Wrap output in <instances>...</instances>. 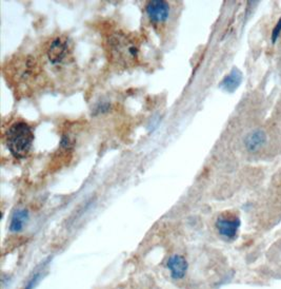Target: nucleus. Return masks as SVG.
I'll use <instances>...</instances> for the list:
<instances>
[{"label": "nucleus", "instance_id": "4", "mask_svg": "<svg viewBox=\"0 0 281 289\" xmlns=\"http://www.w3.org/2000/svg\"><path fill=\"white\" fill-rule=\"evenodd\" d=\"M240 227V220L236 215H220L216 221V228L220 236L233 240L237 237Z\"/></svg>", "mask_w": 281, "mask_h": 289}, {"label": "nucleus", "instance_id": "9", "mask_svg": "<svg viewBox=\"0 0 281 289\" xmlns=\"http://www.w3.org/2000/svg\"><path fill=\"white\" fill-rule=\"evenodd\" d=\"M28 220H29L28 210L26 209L17 210L12 216V220L10 223V231L20 232L24 229L25 224L28 222Z\"/></svg>", "mask_w": 281, "mask_h": 289}, {"label": "nucleus", "instance_id": "7", "mask_svg": "<svg viewBox=\"0 0 281 289\" xmlns=\"http://www.w3.org/2000/svg\"><path fill=\"white\" fill-rule=\"evenodd\" d=\"M242 80H243L242 72L238 68H233L230 73L220 82V88L228 93H233L240 87Z\"/></svg>", "mask_w": 281, "mask_h": 289}, {"label": "nucleus", "instance_id": "10", "mask_svg": "<svg viewBox=\"0 0 281 289\" xmlns=\"http://www.w3.org/2000/svg\"><path fill=\"white\" fill-rule=\"evenodd\" d=\"M46 265H44V266H41L38 270H37V272L35 273V274H33V276L31 277V279L29 280V282L27 283V285H26V287H25V289H34L35 288V286L38 284V281L40 280V278H41V274H42V269H44V267H45Z\"/></svg>", "mask_w": 281, "mask_h": 289}, {"label": "nucleus", "instance_id": "1", "mask_svg": "<svg viewBox=\"0 0 281 289\" xmlns=\"http://www.w3.org/2000/svg\"><path fill=\"white\" fill-rule=\"evenodd\" d=\"M106 48L111 61L119 67H131L138 61V46L123 33L112 34L107 38Z\"/></svg>", "mask_w": 281, "mask_h": 289}, {"label": "nucleus", "instance_id": "8", "mask_svg": "<svg viewBox=\"0 0 281 289\" xmlns=\"http://www.w3.org/2000/svg\"><path fill=\"white\" fill-rule=\"evenodd\" d=\"M266 141H267V135L265 131L254 130L246 137L245 144H246V148L250 152H256L261 147H264Z\"/></svg>", "mask_w": 281, "mask_h": 289}, {"label": "nucleus", "instance_id": "5", "mask_svg": "<svg viewBox=\"0 0 281 289\" xmlns=\"http://www.w3.org/2000/svg\"><path fill=\"white\" fill-rule=\"evenodd\" d=\"M145 12L148 19L155 25L163 24L170 16V6L162 0H153L146 5Z\"/></svg>", "mask_w": 281, "mask_h": 289}, {"label": "nucleus", "instance_id": "2", "mask_svg": "<svg viewBox=\"0 0 281 289\" xmlns=\"http://www.w3.org/2000/svg\"><path fill=\"white\" fill-rule=\"evenodd\" d=\"M6 140L12 155L17 158H24L31 150L34 133L27 122L16 121L8 129Z\"/></svg>", "mask_w": 281, "mask_h": 289}, {"label": "nucleus", "instance_id": "11", "mask_svg": "<svg viewBox=\"0 0 281 289\" xmlns=\"http://www.w3.org/2000/svg\"><path fill=\"white\" fill-rule=\"evenodd\" d=\"M280 34H281V17L279 18V20L277 23V25L275 26L273 32H272V43L276 44L277 39L280 37Z\"/></svg>", "mask_w": 281, "mask_h": 289}, {"label": "nucleus", "instance_id": "3", "mask_svg": "<svg viewBox=\"0 0 281 289\" xmlns=\"http://www.w3.org/2000/svg\"><path fill=\"white\" fill-rule=\"evenodd\" d=\"M72 51L73 44L68 36H58L49 46V60L53 65H60L72 55Z\"/></svg>", "mask_w": 281, "mask_h": 289}, {"label": "nucleus", "instance_id": "6", "mask_svg": "<svg viewBox=\"0 0 281 289\" xmlns=\"http://www.w3.org/2000/svg\"><path fill=\"white\" fill-rule=\"evenodd\" d=\"M166 266H167L168 270H170L171 277L174 280L182 279L187 272V267H189L186 260L181 256L171 257L170 259H168Z\"/></svg>", "mask_w": 281, "mask_h": 289}]
</instances>
